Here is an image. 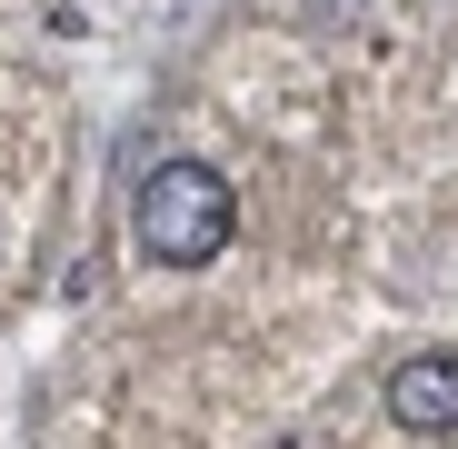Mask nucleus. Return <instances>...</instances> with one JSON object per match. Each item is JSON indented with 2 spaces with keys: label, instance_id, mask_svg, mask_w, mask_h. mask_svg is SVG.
Here are the masks:
<instances>
[{
  "label": "nucleus",
  "instance_id": "nucleus-2",
  "mask_svg": "<svg viewBox=\"0 0 458 449\" xmlns=\"http://www.w3.org/2000/svg\"><path fill=\"white\" fill-rule=\"evenodd\" d=\"M389 419L409 439H458V359L448 350H419L389 369Z\"/></svg>",
  "mask_w": 458,
  "mask_h": 449
},
{
  "label": "nucleus",
  "instance_id": "nucleus-1",
  "mask_svg": "<svg viewBox=\"0 0 458 449\" xmlns=\"http://www.w3.org/2000/svg\"><path fill=\"white\" fill-rule=\"evenodd\" d=\"M229 230H240V200L209 160H160L140 180V250L160 270H209L229 250Z\"/></svg>",
  "mask_w": 458,
  "mask_h": 449
}]
</instances>
